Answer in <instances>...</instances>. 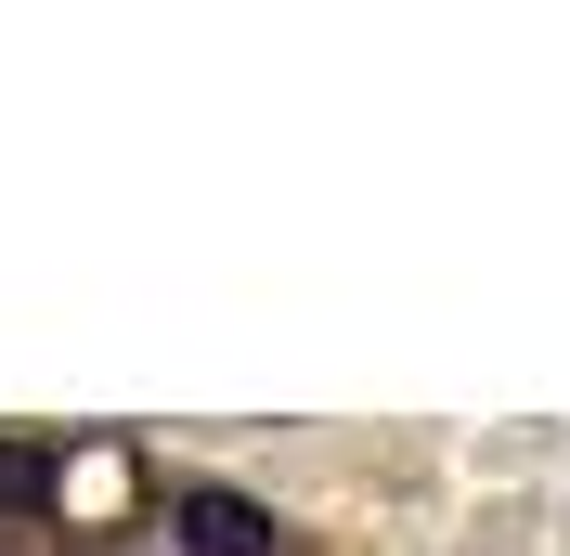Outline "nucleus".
<instances>
[{
  "mask_svg": "<svg viewBox=\"0 0 570 556\" xmlns=\"http://www.w3.org/2000/svg\"><path fill=\"white\" fill-rule=\"evenodd\" d=\"M181 556H273V505L259 492H220V479H195L181 492Z\"/></svg>",
  "mask_w": 570,
  "mask_h": 556,
  "instance_id": "1",
  "label": "nucleus"
},
{
  "mask_svg": "<svg viewBox=\"0 0 570 556\" xmlns=\"http://www.w3.org/2000/svg\"><path fill=\"white\" fill-rule=\"evenodd\" d=\"M52 492V453H27V440H0V505H39Z\"/></svg>",
  "mask_w": 570,
  "mask_h": 556,
  "instance_id": "2",
  "label": "nucleus"
}]
</instances>
